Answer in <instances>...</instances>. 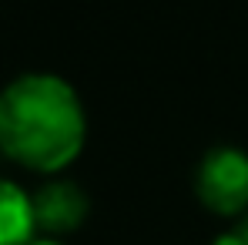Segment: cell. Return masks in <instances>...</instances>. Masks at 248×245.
<instances>
[{"instance_id":"cell-1","label":"cell","mask_w":248,"mask_h":245,"mask_svg":"<svg viewBox=\"0 0 248 245\" xmlns=\"http://www.w3.org/2000/svg\"><path fill=\"white\" fill-rule=\"evenodd\" d=\"M84 138V104L64 78L20 74L0 91V148L17 164L54 175L81 155Z\"/></svg>"},{"instance_id":"cell-2","label":"cell","mask_w":248,"mask_h":245,"mask_svg":"<svg viewBox=\"0 0 248 245\" xmlns=\"http://www.w3.org/2000/svg\"><path fill=\"white\" fill-rule=\"evenodd\" d=\"M195 192L208 212L238 218L248 208V155L242 148L221 145L211 148L198 162L195 171Z\"/></svg>"},{"instance_id":"cell-3","label":"cell","mask_w":248,"mask_h":245,"mask_svg":"<svg viewBox=\"0 0 248 245\" xmlns=\"http://www.w3.org/2000/svg\"><path fill=\"white\" fill-rule=\"evenodd\" d=\"M31 205H34L37 229L47 235H67V232L81 229L84 218H87V208H91L84 188L78 181H67V178L44 181L31 195Z\"/></svg>"},{"instance_id":"cell-4","label":"cell","mask_w":248,"mask_h":245,"mask_svg":"<svg viewBox=\"0 0 248 245\" xmlns=\"http://www.w3.org/2000/svg\"><path fill=\"white\" fill-rule=\"evenodd\" d=\"M34 232L37 222H34L31 195L20 185L0 178V245H31Z\"/></svg>"},{"instance_id":"cell-5","label":"cell","mask_w":248,"mask_h":245,"mask_svg":"<svg viewBox=\"0 0 248 245\" xmlns=\"http://www.w3.org/2000/svg\"><path fill=\"white\" fill-rule=\"evenodd\" d=\"M215 245H248V215H242V218L235 222V229H232V232L218 235Z\"/></svg>"},{"instance_id":"cell-6","label":"cell","mask_w":248,"mask_h":245,"mask_svg":"<svg viewBox=\"0 0 248 245\" xmlns=\"http://www.w3.org/2000/svg\"><path fill=\"white\" fill-rule=\"evenodd\" d=\"M31 245H61V242H57V239H34Z\"/></svg>"}]
</instances>
